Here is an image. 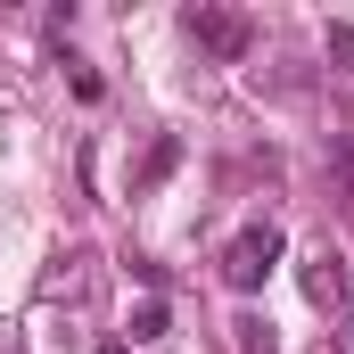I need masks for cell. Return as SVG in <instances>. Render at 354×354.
Here are the masks:
<instances>
[{"label":"cell","mask_w":354,"mask_h":354,"mask_svg":"<svg viewBox=\"0 0 354 354\" xmlns=\"http://www.w3.org/2000/svg\"><path fill=\"white\" fill-rule=\"evenodd\" d=\"M330 165H338V189L354 198V132H338V140H330Z\"/></svg>","instance_id":"52a82bcc"},{"label":"cell","mask_w":354,"mask_h":354,"mask_svg":"<svg viewBox=\"0 0 354 354\" xmlns=\"http://www.w3.org/2000/svg\"><path fill=\"white\" fill-rule=\"evenodd\" d=\"M231 338H239V354H272V346H280L264 313H239V322H231Z\"/></svg>","instance_id":"8992f818"},{"label":"cell","mask_w":354,"mask_h":354,"mask_svg":"<svg viewBox=\"0 0 354 354\" xmlns=\"http://www.w3.org/2000/svg\"><path fill=\"white\" fill-rule=\"evenodd\" d=\"M305 297H313L322 313H346V256H338V248H313V256H305Z\"/></svg>","instance_id":"3957f363"},{"label":"cell","mask_w":354,"mask_h":354,"mask_svg":"<svg viewBox=\"0 0 354 354\" xmlns=\"http://www.w3.org/2000/svg\"><path fill=\"white\" fill-rule=\"evenodd\" d=\"M338 346H346V354H354V313H346V322H338Z\"/></svg>","instance_id":"9c48e42d"},{"label":"cell","mask_w":354,"mask_h":354,"mask_svg":"<svg viewBox=\"0 0 354 354\" xmlns=\"http://www.w3.org/2000/svg\"><path fill=\"white\" fill-rule=\"evenodd\" d=\"M330 58H338V66H354V25H330Z\"/></svg>","instance_id":"ba28073f"},{"label":"cell","mask_w":354,"mask_h":354,"mask_svg":"<svg viewBox=\"0 0 354 354\" xmlns=\"http://www.w3.org/2000/svg\"><path fill=\"white\" fill-rule=\"evenodd\" d=\"M99 354H132V346H99Z\"/></svg>","instance_id":"30bf717a"},{"label":"cell","mask_w":354,"mask_h":354,"mask_svg":"<svg viewBox=\"0 0 354 354\" xmlns=\"http://www.w3.org/2000/svg\"><path fill=\"white\" fill-rule=\"evenodd\" d=\"M174 165H181V140H174V132H157V149H149V157H140V174H132V189H140V198H149V189H157V181L174 174Z\"/></svg>","instance_id":"277c9868"},{"label":"cell","mask_w":354,"mask_h":354,"mask_svg":"<svg viewBox=\"0 0 354 354\" xmlns=\"http://www.w3.org/2000/svg\"><path fill=\"white\" fill-rule=\"evenodd\" d=\"M181 33L214 58V66H239L248 50H256V25L239 17V8H214V0H198V8H181Z\"/></svg>","instance_id":"6da1fadb"},{"label":"cell","mask_w":354,"mask_h":354,"mask_svg":"<svg viewBox=\"0 0 354 354\" xmlns=\"http://www.w3.org/2000/svg\"><path fill=\"white\" fill-rule=\"evenodd\" d=\"M280 248H288V239H280V223H248V231L223 248V288L256 297V288L272 280V264H280Z\"/></svg>","instance_id":"7a4b0ae2"},{"label":"cell","mask_w":354,"mask_h":354,"mask_svg":"<svg viewBox=\"0 0 354 354\" xmlns=\"http://www.w3.org/2000/svg\"><path fill=\"white\" fill-rule=\"evenodd\" d=\"M165 330H174V313H165V297H149V305L132 313V346H157Z\"/></svg>","instance_id":"5b68a950"}]
</instances>
